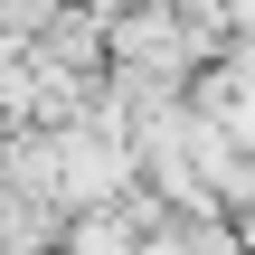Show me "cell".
<instances>
[{"label":"cell","mask_w":255,"mask_h":255,"mask_svg":"<svg viewBox=\"0 0 255 255\" xmlns=\"http://www.w3.org/2000/svg\"><path fill=\"white\" fill-rule=\"evenodd\" d=\"M47 246H57V208L47 199H28V208L9 199L0 208V255H47Z\"/></svg>","instance_id":"cell-1"}]
</instances>
